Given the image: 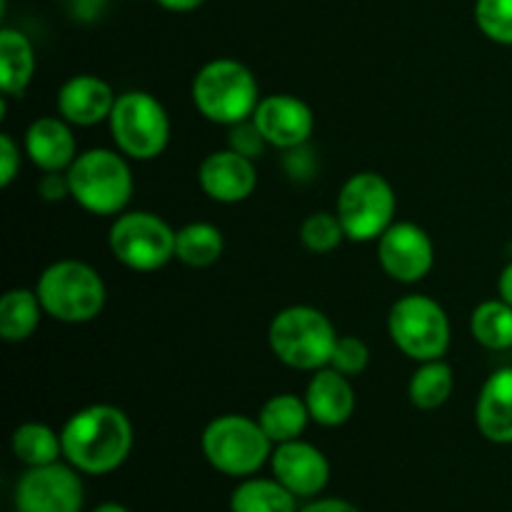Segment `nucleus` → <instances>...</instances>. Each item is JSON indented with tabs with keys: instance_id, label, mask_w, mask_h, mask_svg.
I'll use <instances>...</instances> for the list:
<instances>
[{
	"instance_id": "obj_31",
	"label": "nucleus",
	"mask_w": 512,
	"mask_h": 512,
	"mask_svg": "<svg viewBox=\"0 0 512 512\" xmlns=\"http://www.w3.org/2000/svg\"><path fill=\"white\" fill-rule=\"evenodd\" d=\"M265 145H268V140L263 138V133H260L258 125L253 123V118L243 120V123L238 125H230V148H233L235 153L255 160L263 155Z\"/></svg>"
},
{
	"instance_id": "obj_30",
	"label": "nucleus",
	"mask_w": 512,
	"mask_h": 512,
	"mask_svg": "<svg viewBox=\"0 0 512 512\" xmlns=\"http://www.w3.org/2000/svg\"><path fill=\"white\" fill-rule=\"evenodd\" d=\"M370 363V348L365 345V340L355 338V335H340L338 343H335L333 358H330V368L340 370L348 378L365 373Z\"/></svg>"
},
{
	"instance_id": "obj_23",
	"label": "nucleus",
	"mask_w": 512,
	"mask_h": 512,
	"mask_svg": "<svg viewBox=\"0 0 512 512\" xmlns=\"http://www.w3.org/2000/svg\"><path fill=\"white\" fill-rule=\"evenodd\" d=\"M455 390V373L443 358L425 360L415 368L408 383V398L418 410H438L450 400Z\"/></svg>"
},
{
	"instance_id": "obj_1",
	"label": "nucleus",
	"mask_w": 512,
	"mask_h": 512,
	"mask_svg": "<svg viewBox=\"0 0 512 512\" xmlns=\"http://www.w3.org/2000/svg\"><path fill=\"white\" fill-rule=\"evenodd\" d=\"M60 440L63 458L78 473L108 475L118 470L133 450V423L115 405L95 403L65 420Z\"/></svg>"
},
{
	"instance_id": "obj_13",
	"label": "nucleus",
	"mask_w": 512,
	"mask_h": 512,
	"mask_svg": "<svg viewBox=\"0 0 512 512\" xmlns=\"http://www.w3.org/2000/svg\"><path fill=\"white\" fill-rule=\"evenodd\" d=\"M253 123L278 150H293L308 145L315 130V115L305 100L288 93H275L260 98L253 113Z\"/></svg>"
},
{
	"instance_id": "obj_33",
	"label": "nucleus",
	"mask_w": 512,
	"mask_h": 512,
	"mask_svg": "<svg viewBox=\"0 0 512 512\" xmlns=\"http://www.w3.org/2000/svg\"><path fill=\"white\" fill-rule=\"evenodd\" d=\"M285 170H288L290 178L310 180V178H313V173H315L313 153H310L305 145L288 150V158H285Z\"/></svg>"
},
{
	"instance_id": "obj_14",
	"label": "nucleus",
	"mask_w": 512,
	"mask_h": 512,
	"mask_svg": "<svg viewBox=\"0 0 512 512\" xmlns=\"http://www.w3.org/2000/svg\"><path fill=\"white\" fill-rule=\"evenodd\" d=\"M270 468L273 478L283 483L295 498H315L330 483V463L325 453L300 438L275 445Z\"/></svg>"
},
{
	"instance_id": "obj_8",
	"label": "nucleus",
	"mask_w": 512,
	"mask_h": 512,
	"mask_svg": "<svg viewBox=\"0 0 512 512\" xmlns=\"http://www.w3.org/2000/svg\"><path fill=\"white\" fill-rule=\"evenodd\" d=\"M388 335L395 348L410 360H438L450 348V318L443 305L430 295H405L388 313Z\"/></svg>"
},
{
	"instance_id": "obj_32",
	"label": "nucleus",
	"mask_w": 512,
	"mask_h": 512,
	"mask_svg": "<svg viewBox=\"0 0 512 512\" xmlns=\"http://www.w3.org/2000/svg\"><path fill=\"white\" fill-rule=\"evenodd\" d=\"M20 173V148L10 133H0V188H10Z\"/></svg>"
},
{
	"instance_id": "obj_29",
	"label": "nucleus",
	"mask_w": 512,
	"mask_h": 512,
	"mask_svg": "<svg viewBox=\"0 0 512 512\" xmlns=\"http://www.w3.org/2000/svg\"><path fill=\"white\" fill-rule=\"evenodd\" d=\"M473 15L485 38L512 45V0H475Z\"/></svg>"
},
{
	"instance_id": "obj_27",
	"label": "nucleus",
	"mask_w": 512,
	"mask_h": 512,
	"mask_svg": "<svg viewBox=\"0 0 512 512\" xmlns=\"http://www.w3.org/2000/svg\"><path fill=\"white\" fill-rule=\"evenodd\" d=\"M13 455L28 468L58 463L63 455V440L50 425L45 423H23L13 430L10 438Z\"/></svg>"
},
{
	"instance_id": "obj_3",
	"label": "nucleus",
	"mask_w": 512,
	"mask_h": 512,
	"mask_svg": "<svg viewBox=\"0 0 512 512\" xmlns=\"http://www.w3.org/2000/svg\"><path fill=\"white\" fill-rule=\"evenodd\" d=\"M35 293L48 318L68 325L95 320L108 300L105 280L98 270L73 258L48 265L35 283Z\"/></svg>"
},
{
	"instance_id": "obj_6",
	"label": "nucleus",
	"mask_w": 512,
	"mask_h": 512,
	"mask_svg": "<svg viewBox=\"0 0 512 512\" xmlns=\"http://www.w3.org/2000/svg\"><path fill=\"white\" fill-rule=\"evenodd\" d=\"M200 448L218 473L230 478H250L268 463L275 443L260 428L258 418L228 413L205 425Z\"/></svg>"
},
{
	"instance_id": "obj_18",
	"label": "nucleus",
	"mask_w": 512,
	"mask_h": 512,
	"mask_svg": "<svg viewBox=\"0 0 512 512\" xmlns=\"http://www.w3.org/2000/svg\"><path fill=\"white\" fill-rule=\"evenodd\" d=\"M303 398L305 405H308L310 420L323 425V428H340V425H345L353 418L355 405H358L348 375L330 368V365L315 370Z\"/></svg>"
},
{
	"instance_id": "obj_24",
	"label": "nucleus",
	"mask_w": 512,
	"mask_h": 512,
	"mask_svg": "<svg viewBox=\"0 0 512 512\" xmlns=\"http://www.w3.org/2000/svg\"><path fill=\"white\" fill-rule=\"evenodd\" d=\"M225 238L213 223H188L175 233V258L188 268H210L220 260Z\"/></svg>"
},
{
	"instance_id": "obj_9",
	"label": "nucleus",
	"mask_w": 512,
	"mask_h": 512,
	"mask_svg": "<svg viewBox=\"0 0 512 512\" xmlns=\"http://www.w3.org/2000/svg\"><path fill=\"white\" fill-rule=\"evenodd\" d=\"M395 210H398V198H395L393 185L385 175L373 173V170L350 175L335 203L345 238L353 243L378 240L395 223Z\"/></svg>"
},
{
	"instance_id": "obj_4",
	"label": "nucleus",
	"mask_w": 512,
	"mask_h": 512,
	"mask_svg": "<svg viewBox=\"0 0 512 512\" xmlns=\"http://www.w3.org/2000/svg\"><path fill=\"white\" fill-rule=\"evenodd\" d=\"M338 338L328 315L313 305L283 308L268 328V345L275 358L288 368L308 373L330 365Z\"/></svg>"
},
{
	"instance_id": "obj_17",
	"label": "nucleus",
	"mask_w": 512,
	"mask_h": 512,
	"mask_svg": "<svg viewBox=\"0 0 512 512\" xmlns=\"http://www.w3.org/2000/svg\"><path fill=\"white\" fill-rule=\"evenodd\" d=\"M23 150L30 163L43 173H65L78 158V143L65 118L43 115L28 125Z\"/></svg>"
},
{
	"instance_id": "obj_28",
	"label": "nucleus",
	"mask_w": 512,
	"mask_h": 512,
	"mask_svg": "<svg viewBox=\"0 0 512 512\" xmlns=\"http://www.w3.org/2000/svg\"><path fill=\"white\" fill-rule=\"evenodd\" d=\"M343 240L345 230L338 213L318 210V213H310L308 218L300 223V243L305 245V250H310V253L315 255L333 253Z\"/></svg>"
},
{
	"instance_id": "obj_34",
	"label": "nucleus",
	"mask_w": 512,
	"mask_h": 512,
	"mask_svg": "<svg viewBox=\"0 0 512 512\" xmlns=\"http://www.w3.org/2000/svg\"><path fill=\"white\" fill-rule=\"evenodd\" d=\"M40 198L48 203H58V200L70 198V183H68V170L65 173H45L38 183Z\"/></svg>"
},
{
	"instance_id": "obj_35",
	"label": "nucleus",
	"mask_w": 512,
	"mask_h": 512,
	"mask_svg": "<svg viewBox=\"0 0 512 512\" xmlns=\"http://www.w3.org/2000/svg\"><path fill=\"white\" fill-rule=\"evenodd\" d=\"M300 512H360V510L355 508L353 503H348V500L320 498V500H313L310 505H305Z\"/></svg>"
},
{
	"instance_id": "obj_11",
	"label": "nucleus",
	"mask_w": 512,
	"mask_h": 512,
	"mask_svg": "<svg viewBox=\"0 0 512 512\" xmlns=\"http://www.w3.org/2000/svg\"><path fill=\"white\" fill-rule=\"evenodd\" d=\"M15 512H80L85 503L83 480L73 465L50 463L28 468L15 485Z\"/></svg>"
},
{
	"instance_id": "obj_26",
	"label": "nucleus",
	"mask_w": 512,
	"mask_h": 512,
	"mask_svg": "<svg viewBox=\"0 0 512 512\" xmlns=\"http://www.w3.org/2000/svg\"><path fill=\"white\" fill-rule=\"evenodd\" d=\"M470 335L483 348L510 350L512 348V305L503 298L485 300L470 315Z\"/></svg>"
},
{
	"instance_id": "obj_37",
	"label": "nucleus",
	"mask_w": 512,
	"mask_h": 512,
	"mask_svg": "<svg viewBox=\"0 0 512 512\" xmlns=\"http://www.w3.org/2000/svg\"><path fill=\"white\" fill-rule=\"evenodd\" d=\"M498 295L505 300V303L512 305V260L503 268L498 278Z\"/></svg>"
},
{
	"instance_id": "obj_36",
	"label": "nucleus",
	"mask_w": 512,
	"mask_h": 512,
	"mask_svg": "<svg viewBox=\"0 0 512 512\" xmlns=\"http://www.w3.org/2000/svg\"><path fill=\"white\" fill-rule=\"evenodd\" d=\"M155 3L170 13H190V10H198L205 0H155Z\"/></svg>"
},
{
	"instance_id": "obj_16",
	"label": "nucleus",
	"mask_w": 512,
	"mask_h": 512,
	"mask_svg": "<svg viewBox=\"0 0 512 512\" xmlns=\"http://www.w3.org/2000/svg\"><path fill=\"white\" fill-rule=\"evenodd\" d=\"M115 100H118V95L110 88L108 80L83 73L73 75L60 85L55 103H58L60 118L68 120L70 125L93 128V125L110 118Z\"/></svg>"
},
{
	"instance_id": "obj_12",
	"label": "nucleus",
	"mask_w": 512,
	"mask_h": 512,
	"mask_svg": "<svg viewBox=\"0 0 512 512\" xmlns=\"http://www.w3.org/2000/svg\"><path fill=\"white\" fill-rule=\"evenodd\" d=\"M378 263L395 283L413 285L428 278L435 265V245L428 230L410 220L393 223L378 238Z\"/></svg>"
},
{
	"instance_id": "obj_20",
	"label": "nucleus",
	"mask_w": 512,
	"mask_h": 512,
	"mask_svg": "<svg viewBox=\"0 0 512 512\" xmlns=\"http://www.w3.org/2000/svg\"><path fill=\"white\" fill-rule=\"evenodd\" d=\"M35 48L23 30H0V88L5 98H20L33 83Z\"/></svg>"
},
{
	"instance_id": "obj_15",
	"label": "nucleus",
	"mask_w": 512,
	"mask_h": 512,
	"mask_svg": "<svg viewBox=\"0 0 512 512\" xmlns=\"http://www.w3.org/2000/svg\"><path fill=\"white\" fill-rule=\"evenodd\" d=\"M198 183L210 200L223 205L243 203L258 185L255 160L235 153L233 148L215 150L200 163Z\"/></svg>"
},
{
	"instance_id": "obj_22",
	"label": "nucleus",
	"mask_w": 512,
	"mask_h": 512,
	"mask_svg": "<svg viewBox=\"0 0 512 512\" xmlns=\"http://www.w3.org/2000/svg\"><path fill=\"white\" fill-rule=\"evenodd\" d=\"M43 305L35 290L13 288L0 298V338L5 343H23L38 330Z\"/></svg>"
},
{
	"instance_id": "obj_2",
	"label": "nucleus",
	"mask_w": 512,
	"mask_h": 512,
	"mask_svg": "<svg viewBox=\"0 0 512 512\" xmlns=\"http://www.w3.org/2000/svg\"><path fill=\"white\" fill-rule=\"evenodd\" d=\"M190 98L210 123L238 125L253 118L260 88L248 65L233 58H215L195 73Z\"/></svg>"
},
{
	"instance_id": "obj_10",
	"label": "nucleus",
	"mask_w": 512,
	"mask_h": 512,
	"mask_svg": "<svg viewBox=\"0 0 512 512\" xmlns=\"http://www.w3.org/2000/svg\"><path fill=\"white\" fill-rule=\"evenodd\" d=\"M175 233L160 215L130 210L113 220L108 245L113 258L135 273H153L175 258Z\"/></svg>"
},
{
	"instance_id": "obj_19",
	"label": "nucleus",
	"mask_w": 512,
	"mask_h": 512,
	"mask_svg": "<svg viewBox=\"0 0 512 512\" xmlns=\"http://www.w3.org/2000/svg\"><path fill=\"white\" fill-rule=\"evenodd\" d=\"M475 425L495 445H512V368H500L483 383L475 403Z\"/></svg>"
},
{
	"instance_id": "obj_38",
	"label": "nucleus",
	"mask_w": 512,
	"mask_h": 512,
	"mask_svg": "<svg viewBox=\"0 0 512 512\" xmlns=\"http://www.w3.org/2000/svg\"><path fill=\"white\" fill-rule=\"evenodd\" d=\"M93 512H130V510L120 503H103V505H98Z\"/></svg>"
},
{
	"instance_id": "obj_7",
	"label": "nucleus",
	"mask_w": 512,
	"mask_h": 512,
	"mask_svg": "<svg viewBox=\"0 0 512 512\" xmlns=\"http://www.w3.org/2000/svg\"><path fill=\"white\" fill-rule=\"evenodd\" d=\"M113 143L125 158H160L170 143V118L165 105L145 90H125L108 118Z\"/></svg>"
},
{
	"instance_id": "obj_5",
	"label": "nucleus",
	"mask_w": 512,
	"mask_h": 512,
	"mask_svg": "<svg viewBox=\"0 0 512 512\" xmlns=\"http://www.w3.org/2000/svg\"><path fill=\"white\" fill-rule=\"evenodd\" d=\"M70 198L93 215H120L133 198V173L120 150L90 148L68 168Z\"/></svg>"
},
{
	"instance_id": "obj_21",
	"label": "nucleus",
	"mask_w": 512,
	"mask_h": 512,
	"mask_svg": "<svg viewBox=\"0 0 512 512\" xmlns=\"http://www.w3.org/2000/svg\"><path fill=\"white\" fill-rule=\"evenodd\" d=\"M258 423L275 445L298 440L310 423L305 398H298V395L293 393L273 395V398L265 400L263 408H260Z\"/></svg>"
},
{
	"instance_id": "obj_25",
	"label": "nucleus",
	"mask_w": 512,
	"mask_h": 512,
	"mask_svg": "<svg viewBox=\"0 0 512 512\" xmlns=\"http://www.w3.org/2000/svg\"><path fill=\"white\" fill-rule=\"evenodd\" d=\"M295 500L275 478H248L230 495V512H298Z\"/></svg>"
}]
</instances>
